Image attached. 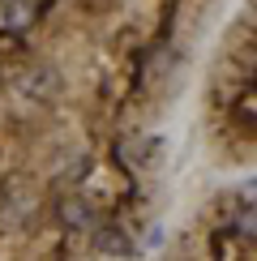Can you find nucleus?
I'll return each instance as SVG.
<instances>
[{
  "label": "nucleus",
  "instance_id": "nucleus-3",
  "mask_svg": "<svg viewBox=\"0 0 257 261\" xmlns=\"http://www.w3.org/2000/svg\"><path fill=\"white\" fill-rule=\"evenodd\" d=\"M253 184H219L180 219L150 261H257Z\"/></svg>",
  "mask_w": 257,
  "mask_h": 261
},
{
  "label": "nucleus",
  "instance_id": "nucleus-1",
  "mask_svg": "<svg viewBox=\"0 0 257 261\" xmlns=\"http://www.w3.org/2000/svg\"><path fill=\"white\" fill-rule=\"evenodd\" d=\"M223 5L0 0V261L142 257Z\"/></svg>",
  "mask_w": 257,
  "mask_h": 261
},
{
  "label": "nucleus",
  "instance_id": "nucleus-2",
  "mask_svg": "<svg viewBox=\"0 0 257 261\" xmlns=\"http://www.w3.org/2000/svg\"><path fill=\"white\" fill-rule=\"evenodd\" d=\"M253 0L232 9L201 69V146L223 171L253 167Z\"/></svg>",
  "mask_w": 257,
  "mask_h": 261
}]
</instances>
